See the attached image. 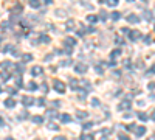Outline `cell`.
<instances>
[{"label": "cell", "mask_w": 155, "mask_h": 140, "mask_svg": "<svg viewBox=\"0 0 155 140\" xmlns=\"http://www.w3.org/2000/svg\"><path fill=\"white\" fill-rule=\"evenodd\" d=\"M53 86H54V90H57L59 93H64V92H65V84L62 83L61 79H54Z\"/></svg>", "instance_id": "obj_1"}, {"label": "cell", "mask_w": 155, "mask_h": 140, "mask_svg": "<svg viewBox=\"0 0 155 140\" xmlns=\"http://www.w3.org/2000/svg\"><path fill=\"white\" fill-rule=\"evenodd\" d=\"M31 73L34 75V76H37V75L44 73V67H41V66H34V67L31 69Z\"/></svg>", "instance_id": "obj_2"}, {"label": "cell", "mask_w": 155, "mask_h": 140, "mask_svg": "<svg viewBox=\"0 0 155 140\" xmlns=\"http://www.w3.org/2000/svg\"><path fill=\"white\" fill-rule=\"evenodd\" d=\"M74 72H76V73H85V72H87V66H84V64H78V66L74 67Z\"/></svg>", "instance_id": "obj_3"}, {"label": "cell", "mask_w": 155, "mask_h": 140, "mask_svg": "<svg viewBox=\"0 0 155 140\" xmlns=\"http://www.w3.org/2000/svg\"><path fill=\"white\" fill-rule=\"evenodd\" d=\"M144 134H146V128H144V126L135 128V136H136V137H141V136H144Z\"/></svg>", "instance_id": "obj_4"}, {"label": "cell", "mask_w": 155, "mask_h": 140, "mask_svg": "<svg viewBox=\"0 0 155 140\" xmlns=\"http://www.w3.org/2000/svg\"><path fill=\"white\" fill-rule=\"evenodd\" d=\"M129 107H130V101H127V100H124L118 104V110H124V109H129Z\"/></svg>", "instance_id": "obj_5"}, {"label": "cell", "mask_w": 155, "mask_h": 140, "mask_svg": "<svg viewBox=\"0 0 155 140\" xmlns=\"http://www.w3.org/2000/svg\"><path fill=\"white\" fill-rule=\"evenodd\" d=\"M33 98H30V97H22V104H23V106H31L33 104Z\"/></svg>", "instance_id": "obj_6"}, {"label": "cell", "mask_w": 155, "mask_h": 140, "mask_svg": "<svg viewBox=\"0 0 155 140\" xmlns=\"http://www.w3.org/2000/svg\"><path fill=\"white\" fill-rule=\"evenodd\" d=\"M16 106V101L13 100V98H8V100H5V107H8V109H13Z\"/></svg>", "instance_id": "obj_7"}, {"label": "cell", "mask_w": 155, "mask_h": 140, "mask_svg": "<svg viewBox=\"0 0 155 140\" xmlns=\"http://www.w3.org/2000/svg\"><path fill=\"white\" fill-rule=\"evenodd\" d=\"M23 11V6L22 5H19V3H16L13 8H11V13H22Z\"/></svg>", "instance_id": "obj_8"}, {"label": "cell", "mask_w": 155, "mask_h": 140, "mask_svg": "<svg viewBox=\"0 0 155 140\" xmlns=\"http://www.w3.org/2000/svg\"><path fill=\"white\" fill-rule=\"evenodd\" d=\"M138 37H140V31L133 30V31H130V33H129V39H132V40H136Z\"/></svg>", "instance_id": "obj_9"}, {"label": "cell", "mask_w": 155, "mask_h": 140, "mask_svg": "<svg viewBox=\"0 0 155 140\" xmlns=\"http://www.w3.org/2000/svg\"><path fill=\"white\" fill-rule=\"evenodd\" d=\"M65 45H67V48H71V47L76 45V40H74L73 37H68V39L65 40Z\"/></svg>", "instance_id": "obj_10"}, {"label": "cell", "mask_w": 155, "mask_h": 140, "mask_svg": "<svg viewBox=\"0 0 155 140\" xmlns=\"http://www.w3.org/2000/svg\"><path fill=\"white\" fill-rule=\"evenodd\" d=\"M127 20H129L130 23H138V22H140V17L135 16V14H130V16L127 17Z\"/></svg>", "instance_id": "obj_11"}, {"label": "cell", "mask_w": 155, "mask_h": 140, "mask_svg": "<svg viewBox=\"0 0 155 140\" xmlns=\"http://www.w3.org/2000/svg\"><path fill=\"white\" fill-rule=\"evenodd\" d=\"M28 90H30V92H34V90H37V84L36 83H34V81H31V83H28Z\"/></svg>", "instance_id": "obj_12"}, {"label": "cell", "mask_w": 155, "mask_h": 140, "mask_svg": "<svg viewBox=\"0 0 155 140\" xmlns=\"http://www.w3.org/2000/svg\"><path fill=\"white\" fill-rule=\"evenodd\" d=\"M61 120L64 121V123H68V121H71V117L68 115V114H62L61 115Z\"/></svg>", "instance_id": "obj_13"}, {"label": "cell", "mask_w": 155, "mask_h": 140, "mask_svg": "<svg viewBox=\"0 0 155 140\" xmlns=\"http://www.w3.org/2000/svg\"><path fill=\"white\" fill-rule=\"evenodd\" d=\"M31 121H33V123H44V117L36 115V117H33V118H31Z\"/></svg>", "instance_id": "obj_14"}, {"label": "cell", "mask_w": 155, "mask_h": 140, "mask_svg": "<svg viewBox=\"0 0 155 140\" xmlns=\"http://www.w3.org/2000/svg\"><path fill=\"white\" fill-rule=\"evenodd\" d=\"M13 67V62L11 61H3L2 62V69H11Z\"/></svg>", "instance_id": "obj_15"}, {"label": "cell", "mask_w": 155, "mask_h": 140, "mask_svg": "<svg viewBox=\"0 0 155 140\" xmlns=\"http://www.w3.org/2000/svg\"><path fill=\"white\" fill-rule=\"evenodd\" d=\"M138 118L143 120V121H147V120H149V117H147L144 112H138Z\"/></svg>", "instance_id": "obj_16"}, {"label": "cell", "mask_w": 155, "mask_h": 140, "mask_svg": "<svg viewBox=\"0 0 155 140\" xmlns=\"http://www.w3.org/2000/svg\"><path fill=\"white\" fill-rule=\"evenodd\" d=\"M39 39H41V42H45V44L50 42V37L47 36V34H41V37H39Z\"/></svg>", "instance_id": "obj_17"}, {"label": "cell", "mask_w": 155, "mask_h": 140, "mask_svg": "<svg viewBox=\"0 0 155 140\" xmlns=\"http://www.w3.org/2000/svg\"><path fill=\"white\" fill-rule=\"evenodd\" d=\"M30 6H31V8H39V6H41V3H39L37 0H31V2H30Z\"/></svg>", "instance_id": "obj_18"}, {"label": "cell", "mask_w": 155, "mask_h": 140, "mask_svg": "<svg viewBox=\"0 0 155 140\" xmlns=\"http://www.w3.org/2000/svg\"><path fill=\"white\" fill-rule=\"evenodd\" d=\"M112 19L113 20H119V19H121V14H119V13H116V11H115V13H112Z\"/></svg>", "instance_id": "obj_19"}, {"label": "cell", "mask_w": 155, "mask_h": 140, "mask_svg": "<svg viewBox=\"0 0 155 140\" xmlns=\"http://www.w3.org/2000/svg\"><path fill=\"white\" fill-rule=\"evenodd\" d=\"M119 55H121V50H113V53L110 55V58H112V59H115V58H116V56H119Z\"/></svg>", "instance_id": "obj_20"}, {"label": "cell", "mask_w": 155, "mask_h": 140, "mask_svg": "<svg viewBox=\"0 0 155 140\" xmlns=\"http://www.w3.org/2000/svg\"><path fill=\"white\" fill-rule=\"evenodd\" d=\"M0 76H2V79H6V81H8V79L11 78V75H9L8 72H2V73H0Z\"/></svg>", "instance_id": "obj_21"}, {"label": "cell", "mask_w": 155, "mask_h": 140, "mask_svg": "<svg viewBox=\"0 0 155 140\" xmlns=\"http://www.w3.org/2000/svg\"><path fill=\"white\" fill-rule=\"evenodd\" d=\"M11 50H14L13 45H5V47H3V53H9Z\"/></svg>", "instance_id": "obj_22"}, {"label": "cell", "mask_w": 155, "mask_h": 140, "mask_svg": "<svg viewBox=\"0 0 155 140\" xmlns=\"http://www.w3.org/2000/svg\"><path fill=\"white\" fill-rule=\"evenodd\" d=\"M9 28H11V23L9 22H3L2 23V30L5 31V30H9Z\"/></svg>", "instance_id": "obj_23"}, {"label": "cell", "mask_w": 155, "mask_h": 140, "mask_svg": "<svg viewBox=\"0 0 155 140\" xmlns=\"http://www.w3.org/2000/svg\"><path fill=\"white\" fill-rule=\"evenodd\" d=\"M73 25H74V20H68L67 22V30H73V28H74Z\"/></svg>", "instance_id": "obj_24"}, {"label": "cell", "mask_w": 155, "mask_h": 140, "mask_svg": "<svg viewBox=\"0 0 155 140\" xmlns=\"http://www.w3.org/2000/svg\"><path fill=\"white\" fill-rule=\"evenodd\" d=\"M118 139L119 140H130V137L126 136V134H118Z\"/></svg>", "instance_id": "obj_25"}, {"label": "cell", "mask_w": 155, "mask_h": 140, "mask_svg": "<svg viewBox=\"0 0 155 140\" xmlns=\"http://www.w3.org/2000/svg\"><path fill=\"white\" fill-rule=\"evenodd\" d=\"M87 20L91 22V23H95L96 20H98V17H96V16H89V17H87Z\"/></svg>", "instance_id": "obj_26"}, {"label": "cell", "mask_w": 155, "mask_h": 140, "mask_svg": "<svg viewBox=\"0 0 155 140\" xmlns=\"http://www.w3.org/2000/svg\"><path fill=\"white\" fill-rule=\"evenodd\" d=\"M25 118H28V112L26 110H23V112L20 114V117H19V120H25Z\"/></svg>", "instance_id": "obj_27"}, {"label": "cell", "mask_w": 155, "mask_h": 140, "mask_svg": "<svg viewBox=\"0 0 155 140\" xmlns=\"http://www.w3.org/2000/svg\"><path fill=\"white\" fill-rule=\"evenodd\" d=\"M6 90L11 93V95H16V93H17V90L14 89V87H6Z\"/></svg>", "instance_id": "obj_28"}, {"label": "cell", "mask_w": 155, "mask_h": 140, "mask_svg": "<svg viewBox=\"0 0 155 140\" xmlns=\"http://www.w3.org/2000/svg\"><path fill=\"white\" fill-rule=\"evenodd\" d=\"M85 117H87V112H79V114H78V118H79V120H84Z\"/></svg>", "instance_id": "obj_29"}, {"label": "cell", "mask_w": 155, "mask_h": 140, "mask_svg": "<svg viewBox=\"0 0 155 140\" xmlns=\"http://www.w3.org/2000/svg\"><path fill=\"white\" fill-rule=\"evenodd\" d=\"M91 106H99V100H98V98H93V100H91Z\"/></svg>", "instance_id": "obj_30"}, {"label": "cell", "mask_w": 155, "mask_h": 140, "mask_svg": "<svg viewBox=\"0 0 155 140\" xmlns=\"http://www.w3.org/2000/svg\"><path fill=\"white\" fill-rule=\"evenodd\" d=\"M31 59H33V56H31V55H23V61H25V62L31 61Z\"/></svg>", "instance_id": "obj_31"}, {"label": "cell", "mask_w": 155, "mask_h": 140, "mask_svg": "<svg viewBox=\"0 0 155 140\" xmlns=\"http://www.w3.org/2000/svg\"><path fill=\"white\" fill-rule=\"evenodd\" d=\"M126 129H127V131H135V125L132 123V125H129V126H126Z\"/></svg>", "instance_id": "obj_32"}, {"label": "cell", "mask_w": 155, "mask_h": 140, "mask_svg": "<svg viewBox=\"0 0 155 140\" xmlns=\"http://www.w3.org/2000/svg\"><path fill=\"white\" fill-rule=\"evenodd\" d=\"M116 5H118L116 0H110V2H109V6H116Z\"/></svg>", "instance_id": "obj_33"}, {"label": "cell", "mask_w": 155, "mask_h": 140, "mask_svg": "<svg viewBox=\"0 0 155 140\" xmlns=\"http://www.w3.org/2000/svg\"><path fill=\"white\" fill-rule=\"evenodd\" d=\"M16 84L19 86V87H22V84H23V83H22V78H20V76H19V78L16 79Z\"/></svg>", "instance_id": "obj_34"}, {"label": "cell", "mask_w": 155, "mask_h": 140, "mask_svg": "<svg viewBox=\"0 0 155 140\" xmlns=\"http://www.w3.org/2000/svg\"><path fill=\"white\" fill-rule=\"evenodd\" d=\"M37 104H39V106H44V104H45V100H44V98H39V100H37Z\"/></svg>", "instance_id": "obj_35"}, {"label": "cell", "mask_w": 155, "mask_h": 140, "mask_svg": "<svg viewBox=\"0 0 155 140\" xmlns=\"http://www.w3.org/2000/svg\"><path fill=\"white\" fill-rule=\"evenodd\" d=\"M144 17H146L147 20H151V19H152V16H151V13H149V11H146V13H144Z\"/></svg>", "instance_id": "obj_36"}, {"label": "cell", "mask_w": 155, "mask_h": 140, "mask_svg": "<svg viewBox=\"0 0 155 140\" xmlns=\"http://www.w3.org/2000/svg\"><path fill=\"white\" fill-rule=\"evenodd\" d=\"M91 126H93V125H91V123H85V125H84L82 128H84V129H90V128H91Z\"/></svg>", "instance_id": "obj_37"}, {"label": "cell", "mask_w": 155, "mask_h": 140, "mask_svg": "<svg viewBox=\"0 0 155 140\" xmlns=\"http://www.w3.org/2000/svg\"><path fill=\"white\" fill-rule=\"evenodd\" d=\"M147 87H149L151 90H154V89H155V83H149V84H147Z\"/></svg>", "instance_id": "obj_38"}, {"label": "cell", "mask_w": 155, "mask_h": 140, "mask_svg": "<svg viewBox=\"0 0 155 140\" xmlns=\"http://www.w3.org/2000/svg\"><path fill=\"white\" fill-rule=\"evenodd\" d=\"M144 42H146V44H151V36H146V37H144Z\"/></svg>", "instance_id": "obj_39"}, {"label": "cell", "mask_w": 155, "mask_h": 140, "mask_svg": "<svg viewBox=\"0 0 155 140\" xmlns=\"http://www.w3.org/2000/svg\"><path fill=\"white\" fill-rule=\"evenodd\" d=\"M42 90L44 92H48V86L47 84H42Z\"/></svg>", "instance_id": "obj_40"}, {"label": "cell", "mask_w": 155, "mask_h": 140, "mask_svg": "<svg viewBox=\"0 0 155 140\" xmlns=\"http://www.w3.org/2000/svg\"><path fill=\"white\" fill-rule=\"evenodd\" d=\"M101 14H102V16H101V19H102V20H106V19H107V13H101Z\"/></svg>", "instance_id": "obj_41"}, {"label": "cell", "mask_w": 155, "mask_h": 140, "mask_svg": "<svg viewBox=\"0 0 155 140\" xmlns=\"http://www.w3.org/2000/svg\"><path fill=\"white\" fill-rule=\"evenodd\" d=\"M53 140H67V139H65V137H54Z\"/></svg>", "instance_id": "obj_42"}, {"label": "cell", "mask_w": 155, "mask_h": 140, "mask_svg": "<svg viewBox=\"0 0 155 140\" xmlns=\"http://www.w3.org/2000/svg\"><path fill=\"white\" fill-rule=\"evenodd\" d=\"M90 137H87V136H81V140H89Z\"/></svg>", "instance_id": "obj_43"}, {"label": "cell", "mask_w": 155, "mask_h": 140, "mask_svg": "<svg viewBox=\"0 0 155 140\" xmlns=\"http://www.w3.org/2000/svg\"><path fill=\"white\" fill-rule=\"evenodd\" d=\"M2 126H3V118L0 117V128H2Z\"/></svg>", "instance_id": "obj_44"}, {"label": "cell", "mask_w": 155, "mask_h": 140, "mask_svg": "<svg viewBox=\"0 0 155 140\" xmlns=\"http://www.w3.org/2000/svg\"><path fill=\"white\" fill-rule=\"evenodd\" d=\"M152 120L155 121V110H154V112H152Z\"/></svg>", "instance_id": "obj_45"}, {"label": "cell", "mask_w": 155, "mask_h": 140, "mask_svg": "<svg viewBox=\"0 0 155 140\" xmlns=\"http://www.w3.org/2000/svg\"><path fill=\"white\" fill-rule=\"evenodd\" d=\"M151 72H155V66H152V69H151Z\"/></svg>", "instance_id": "obj_46"}, {"label": "cell", "mask_w": 155, "mask_h": 140, "mask_svg": "<svg viewBox=\"0 0 155 140\" xmlns=\"http://www.w3.org/2000/svg\"><path fill=\"white\" fill-rule=\"evenodd\" d=\"M5 140H14L13 137H6V139H5Z\"/></svg>", "instance_id": "obj_47"}, {"label": "cell", "mask_w": 155, "mask_h": 140, "mask_svg": "<svg viewBox=\"0 0 155 140\" xmlns=\"http://www.w3.org/2000/svg\"><path fill=\"white\" fill-rule=\"evenodd\" d=\"M36 140H41V139H36Z\"/></svg>", "instance_id": "obj_48"}]
</instances>
